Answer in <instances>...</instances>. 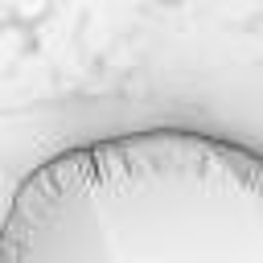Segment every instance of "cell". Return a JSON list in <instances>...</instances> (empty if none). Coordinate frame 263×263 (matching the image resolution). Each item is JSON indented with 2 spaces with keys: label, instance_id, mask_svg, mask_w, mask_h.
Here are the masks:
<instances>
[{
  "label": "cell",
  "instance_id": "cell-1",
  "mask_svg": "<svg viewBox=\"0 0 263 263\" xmlns=\"http://www.w3.org/2000/svg\"><path fill=\"white\" fill-rule=\"evenodd\" d=\"M0 263H263V152L177 123L78 140L12 189Z\"/></svg>",
  "mask_w": 263,
  "mask_h": 263
}]
</instances>
